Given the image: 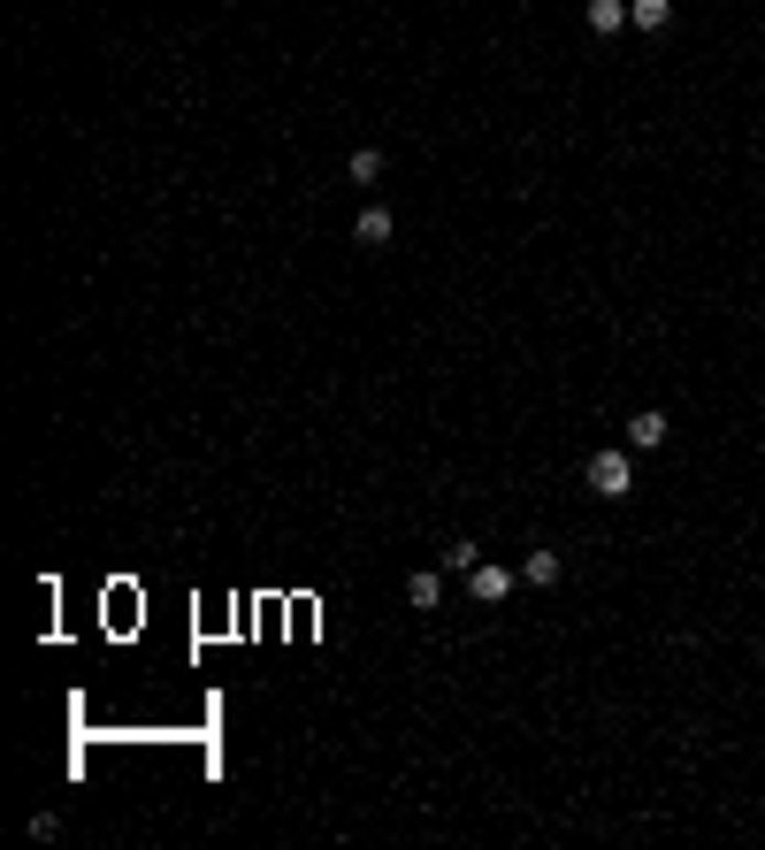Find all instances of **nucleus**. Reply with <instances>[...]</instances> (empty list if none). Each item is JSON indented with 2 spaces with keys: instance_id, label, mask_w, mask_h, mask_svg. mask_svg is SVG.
Returning <instances> with one entry per match:
<instances>
[{
  "instance_id": "nucleus-1",
  "label": "nucleus",
  "mask_w": 765,
  "mask_h": 850,
  "mask_svg": "<svg viewBox=\"0 0 765 850\" xmlns=\"http://www.w3.org/2000/svg\"><path fill=\"white\" fill-rule=\"evenodd\" d=\"M590 491L598 499H627L635 491V460L627 453H590Z\"/></svg>"
},
{
  "instance_id": "nucleus-2",
  "label": "nucleus",
  "mask_w": 765,
  "mask_h": 850,
  "mask_svg": "<svg viewBox=\"0 0 765 850\" xmlns=\"http://www.w3.org/2000/svg\"><path fill=\"white\" fill-rule=\"evenodd\" d=\"M467 590H474L482 606H498V598L513 590V567H498V559H474V567H467Z\"/></svg>"
},
{
  "instance_id": "nucleus-3",
  "label": "nucleus",
  "mask_w": 765,
  "mask_h": 850,
  "mask_svg": "<svg viewBox=\"0 0 765 850\" xmlns=\"http://www.w3.org/2000/svg\"><path fill=\"white\" fill-rule=\"evenodd\" d=\"M658 445H666V414L651 406V414H635V422H627V453H658Z\"/></svg>"
},
{
  "instance_id": "nucleus-4",
  "label": "nucleus",
  "mask_w": 765,
  "mask_h": 850,
  "mask_svg": "<svg viewBox=\"0 0 765 850\" xmlns=\"http://www.w3.org/2000/svg\"><path fill=\"white\" fill-rule=\"evenodd\" d=\"M391 230H398V222H391V207H368V215L352 222V238H360V246H391Z\"/></svg>"
},
{
  "instance_id": "nucleus-5",
  "label": "nucleus",
  "mask_w": 765,
  "mask_h": 850,
  "mask_svg": "<svg viewBox=\"0 0 765 850\" xmlns=\"http://www.w3.org/2000/svg\"><path fill=\"white\" fill-rule=\"evenodd\" d=\"M406 598H414V606L429 613V606L445 598V575H437V567H414V575H406Z\"/></svg>"
},
{
  "instance_id": "nucleus-6",
  "label": "nucleus",
  "mask_w": 765,
  "mask_h": 850,
  "mask_svg": "<svg viewBox=\"0 0 765 850\" xmlns=\"http://www.w3.org/2000/svg\"><path fill=\"white\" fill-rule=\"evenodd\" d=\"M627 23L635 31H666L674 23V0H627Z\"/></svg>"
},
{
  "instance_id": "nucleus-7",
  "label": "nucleus",
  "mask_w": 765,
  "mask_h": 850,
  "mask_svg": "<svg viewBox=\"0 0 765 850\" xmlns=\"http://www.w3.org/2000/svg\"><path fill=\"white\" fill-rule=\"evenodd\" d=\"M521 582H536V590H551V582H559V552H528V567H521Z\"/></svg>"
},
{
  "instance_id": "nucleus-8",
  "label": "nucleus",
  "mask_w": 765,
  "mask_h": 850,
  "mask_svg": "<svg viewBox=\"0 0 765 850\" xmlns=\"http://www.w3.org/2000/svg\"><path fill=\"white\" fill-rule=\"evenodd\" d=\"M620 23H627L620 0H590V31H620Z\"/></svg>"
},
{
  "instance_id": "nucleus-9",
  "label": "nucleus",
  "mask_w": 765,
  "mask_h": 850,
  "mask_svg": "<svg viewBox=\"0 0 765 850\" xmlns=\"http://www.w3.org/2000/svg\"><path fill=\"white\" fill-rule=\"evenodd\" d=\"M375 176H383V154H375V146H360V154H352V184H375Z\"/></svg>"
}]
</instances>
